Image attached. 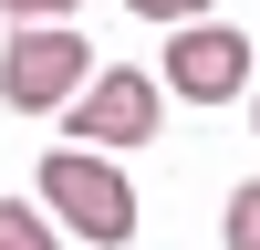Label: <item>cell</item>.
<instances>
[{"instance_id": "cell-7", "label": "cell", "mask_w": 260, "mask_h": 250, "mask_svg": "<svg viewBox=\"0 0 260 250\" xmlns=\"http://www.w3.org/2000/svg\"><path fill=\"white\" fill-rule=\"evenodd\" d=\"M136 21H156V32H187V21H208V0H125Z\"/></svg>"}, {"instance_id": "cell-6", "label": "cell", "mask_w": 260, "mask_h": 250, "mask_svg": "<svg viewBox=\"0 0 260 250\" xmlns=\"http://www.w3.org/2000/svg\"><path fill=\"white\" fill-rule=\"evenodd\" d=\"M219 229H229V250H260V177L229 188V219H219Z\"/></svg>"}, {"instance_id": "cell-8", "label": "cell", "mask_w": 260, "mask_h": 250, "mask_svg": "<svg viewBox=\"0 0 260 250\" xmlns=\"http://www.w3.org/2000/svg\"><path fill=\"white\" fill-rule=\"evenodd\" d=\"M0 11H11L21 32H31V21H62V11H73V0H0Z\"/></svg>"}, {"instance_id": "cell-9", "label": "cell", "mask_w": 260, "mask_h": 250, "mask_svg": "<svg viewBox=\"0 0 260 250\" xmlns=\"http://www.w3.org/2000/svg\"><path fill=\"white\" fill-rule=\"evenodd\" d=\"M250 115H260V104H250Z\"/></svg>"}, {"instance_id": "cell-1", "label": "cell", "mask_w": 260, "mask_h": 250, "mask_svg": "<svg viewBox=\"0 0 260 250\" xmlns=\"http://www.w3.org/2000/svg\"><path fill=\"white\" fill-rule=\"evenodd\" d=\"M31 188H42V208H52L73 240H94V250L136 240V188H125V167L104 157V146H52V157L31 167Z\"/></svg>"}, {"instance_id": "cell-2", "label": "cell", "mask_w": 260, "mask_h": 250, "mask_svg": "<svg viewBox=\"0 0 260 250\" xmlns=\"http://www.w3.org/2000/svg\"><path fill=\"white\" fill-rule=\"evenodd\" d=\"M83 83H94V63H83V32H62V21H31L0 42V104L11 115H62Z\"/></svg>"}, {"instance_id": "cell-4", "label": "cell", "mask_w": 260, "mask_h": 250, "mask_svg": "<svg viewBox=\"0 0 260 250\" xmlns=\"http://www.w3.org/2000/svg\"><path fill=\"white\" fill-rule=\"evenodd\" d=\"M167 94L177 104H229L250 94V32H229V21H187V32H167Z\"/></svg>"}, {"instance_id": "cell-5", "label": "cell", "mask_w": 260, "mask_h": 250, "mask_svg": "<svg viewBox=\"0 0 260 250\" xmlns=\"http://www.w3.org/2000/svg\"><path fill=\"white\" fill-rule=\"evenodd\" d=\"M0 250H62V219L42 198H0Z\"/></svg>"}, {"instance_id": "cell-3", "label": "cell", "mask_w": 260, "mask_h": 250, "mask_svg": "<svg viewBox=\"0 0 260 250\" xmlns=\"http://www.w3.org/2000/svg\"><path fill=\"white\" fill-rule=\"evenodd\" d=\"M167 73H136V63H104L94 83H83L73 104H62V125H73V136L62 146H104V157H115V146H146L156 136V115H167Z\"/></svg>"}]
</instances>
